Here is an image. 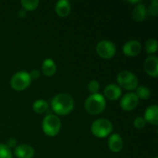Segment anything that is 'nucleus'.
I'll return each mask as SVG.
<instances>
[{"label":"nucleus","instance_id":"23","mask_svg":"<svg viewBox=\"0 0 158 158\" xmlns=\"http://www.w3.org/2000/svg\"><path fill=\"white\" fill-rule=\"evenodd\" d=\"M99 89H100V84L97 81L93 80L88 83V91L91 93V94H99Z\"/></svg>","mask_w":158,"mask_h":158},{"label":"nucleus","instance_id":"8","mask_svg":"<svg viewBox=\"0 0 158 158\" xmlns=\"http://www.w3.org/2000/svg\"><path fill=\"white\" fill-rule=\"evenodd\" d=\"M139 104V99L135 93H129L126 94L120 100V107L124 111H131Z\"/></svg>","mask_w":158,"mask_h":158},{"label":"nucleus","instance_id":"9","mask_svg":"<svg viewBox=\"0 0 158 158\" xmlns=\"http://www.w3.org/2000/svg\"><path fill=\"white\" fill-rule=\"evenodd\" d=\"M143 68L145 72L154 78H156L158 76V58L156 56H148L143 64Z\"/></svg>","mask_w":158,"mask_h":158},{"label":"nucleus","instance_id":"1","mask_svg":"<svg viewBox=\"0 0 158 158\" xmlns=\"http://www.w3.org/2000/svg\"><path fill=\"white\" fill-rule=\"evenodd\" d=\"M52 109L56 116H65L69 114L74 108V100L69 94H58L51 102Z\"/></svg>","mask_w":158,"mask_h":158},{"label":"nucleus","instance_id":"10","mask_svg":"<svg viewBox=\"0 0 158 158\" xmlns=\"http://www.w3.org/2000/svg\"><path fill=\"white\" fill-rule=\"evenodd\" d=\"M142 51V44L136 40H131L127 42L123 45V53L127 56H135Z\"/></svg>","mask_w":158,"mask_h":158},{"label":"nucleus","instance_id":"11","mask_svg":"<svg viewBox=\"0 0 158 158\" xmlns=\"http://www.w3.org/2000/svg\"><path fill=\"white\" fill-rule=\"evenodd\" d=\"M122 91L121 88L118 84H108L105 89H104V97L105 99H108L110 101H115L118 100L121 96Z\"/></svg>","mask_w":158,"mask_h":158},{"label":"nucleus","instance_id":"21","mask_svg":"<svg viewBox=\"0 0 158 158\" xmlns=\"http://www.w3.org/2000/svg\"><path fill=\"white\" fill-rule=\"evenodd\" d=\"M145 50L149 55L155 54L157 51V41L156 39H149L145 43Z\"/></svg>","mask_w":158,"mask_h":158},{"label":"nucleus","instance_id":"24","mask_svg":"<svg viewBox=\"0 0 158 158\" xmlns=\"http://www.w3.org/2000/svg\"><path fill=\"white\" fill-rule=\"evenodd\" d=\"M0 158H12L11 150L3 143H0Z\"/></svg>","mask_w":158,"mask_h":158},{"label":"nucleus","instance_id":"28","mask_svg":"<svg viewBox=\"0 0 158 158\" xmlns=\"http://www.w3.org/2000/svg\"><path fill=\"white\" fill-rule=\"evenodd\" d=\"M19 18H21V19H24V18H26V11L25 10H23V9H21V10H19V15H18Z\"/></svg>","mask_w":158,"mask_h":158},{"label":"nucleus","instance_id":"14","mask_svg":"<svg viewBox=\"0 0 158 158\" xmlns=\"http://www.w3.org/2000/svg\"><path fill=\"white\" fill-rule=\"evenodd\" d=\"M144 120L146 123H150L154 126L158 124V106L156 105L147 107L144 113Z\"/></svg>","mask_w":158,"mask_h":158},{"label":"nucleus","instance_id":"5","mask_svg":"<svg viewBox=\"0 0 158 158\" xmlns=\"http://www.w3.org/2000/svg\"><path fill=\"white\" fill-rule=\"evenodd\" d=\"M118 85L127 91H133L138 87V78L131 71L124 70L118 74Z\"/></svg>","mask_w":158,"mask_h":158},{"label":"nucleus","instance_id":"13","mask_svg":"<svg viewBox=\"0 0 158 158\" xmlns=\"http://www.w3.org/2000/svg\"><path fill=\"white\" fill-rule=\"evenodd\" d=\"M14 154L18 158H32L34 156V150L29 144H19L15 147Z\"/></svg>","mask_w":158,"mask_h":158},{"label":"nucleus","instance_id":"3","mask_svg":"<svg viewBox=\"0 0 158 158\" xmlns=\"http://www.w3.org/2000/svg\"><path fill=\"white\" fill-rule=\"evenodd\" d=\"M42 128L45 135L55 137L61 130V120L58 116L55 114H48L43 119Z\"/></svg>","mask_w":158,"mask_h":158},{"label":"nucleus","instance_id":"7","mask_svg":"<svg viewBox=\"0 0 158 158\" xmlns=\"http://www.w3.org/2000/svg\"><path fill=\"white\" fill-rule=\"evenodd\" d=\"M117 52V48L114 43L108 40L100 41L96 45V53L97 55L104 59L112 58Z\"/></svg>","mask_w":158,"mask_h":158},{"label":"nucleus","instance_id":"17","mask_svg":"<svg viewBox=\"0 0 158 158\" xmlns=\"http://www.w3.org/2000/svg\"><path fill=\"white\" fill-rule=\"evenodd\" d=\"M42 72L47 77L55 75L56 72V65L55 61L51 58L44 59V61L42 64Z\"/></svg>","mask_w":158,"mask_h":158},{"label":"nucleus","instance_id":"12","mask_svg":"<svg viewBox=\"0 0 158 158\" xmlns=\"http://www.w3.org/2000/svg\"><path fill=\"white\" fill-rule=\"evenodd\" d=\"M123 139L122 137L118 133H113L110 135L108 139V147L111 152L113 153H118L123 149Z\"/></svg>","mask_w":158,"mask_h":158},{"label":"nucleus","instance_id":"18","mask_svg":"<svg viewBox=\"0 0 158 158\" xmlns=\"http://www.w3.org/2000/svg\"><path fill=\"white\" fill-rule=\"evenodd\" d=\"M48 103L44 100V99H39V100H36L33 105H32V109L35 113L37 114H43V113H45L47 110H48Z\"/></svg>","mask_w":158,"mask_h":158},{"label":"nucleus","instance_id":"16","mask_svg":"<svg viewBox=\"0 0 158 158\" xmlns=\"http://www.w3.org/2000/svg\"><path fill=\"white\" fill-rule=\"evenodd\" d=\"M147 17V7L143 3H139L132 11V18L135 21L141 22Z\"/></svg>","mask_w":158,"mask_h":158},{"label":"nucleus","instance_id":"27","mask_svg":"<svg viewBox=\"0 0 158 158\" xmlns=\"http://www.w3.org/2000/svg\"><path fill=\"white\" fill-rule=\"evenodd\" d=\"M29 74H30L31 79H32V80H37L40 77V71L38 69H32L31 71V73H29Z\"/></svg>","mask_w":158,"mask_h":158},{"label":"nucleus","instance_id":"26","mask_svg":"<svg viewBox=\"0 0 158 158\" xmlns=\"http://www.w3.org/2000/svg\"><path fill=\"white\" fill-rule=\"evenodd\" d=\"M9 149L10 148H15L16 146H17V141H16V139L15 138H9L8 140H7V143L6 144Z\"/></svg>","mask_w":158,"mask_h":158},{"label":"nucleus","instance_id":"6","mask_svg":"<svg viewBox=\"0 0 158 158\" xmlns=\"http://www.w3.org/2000/svg\"><path fill=\"white\" fill-rule=\"evenodd\" d=\"M31 81V79L30 77L29 72L18 71L12 76L10 80V85L15 91L21 92L30 86Z\"/></svg>","mask_w":158,"mask_h":158},{"label":"nucleus","instance_id":"20","mask_svg":"<svg viewBox=\"0 0 158 158\" xmlns=\"http://www.w3.org/2000/svg\"><path fill=\"white\" fill-rule=\"evenodd\" d=\"M38 0H22L21 1V6L22 9L25 11H32L35 10L39 6Z\"/></svg>","mask_w":158,"mask_h":158},{"label":"nucleus","instance_id":"29","mask_svg":"<svg viewBox=\"0 0 158 158\" xmlns=\"http://www.w3.org/2000/svg\"><path fill=\"white\" fill-rule=\"evenodd\" d=\"M155 158H157V157H155Z\"/></svg>","mask_w":158,"mask_h":158},{"label":"nucleus","instance_id":"15","mask_svg":"<svg viewBox=\"0 0 158 158\" xmlns=\"http://www.w3.org/2000/svg\"><path fill=\"white\" fill-rule=\"evenodd\" d=\"M55 9H56V14L59 17L64 18V17H67L69 15V13L71 11V6H70V3L67 0H59L56 4Z\"/></svg>","mask_w":158,"mask_h":158},{"label":"nucleus","instance_id":"4","mask_svg":"<svg viewBox=\"0 0 158 158\" xmlns=\"http://www.w3.org/2000/svg\"><path fill=\"white\" fill-rule=\"evenodd\" d=\"M113 131V125L110 120L106 118H99L93 122L91 131L93 135L97 138H106L110 135Z\"/></svg>","mask_w":158,"mask_h":158},{"label":"nucleus","instance_id":"19","mask_svg":"<svg viewBox=\"0 0 158 158\" xmlns=\"http://www.w3.org/2000/svg\"><path fill=\"white\" fill-rule=\"evenodd\" d=\"M136 93L135 94L137 95L138 99H142V100H147L150 98V95H151V93H150V90L148 87L146 86H138L136 89Z\"/></svg>","mask_w":158,"mask_h":158},{"label":"nucleus","instance_id":"25","mask_svg":"<svg viewBox=\"0 0 158 158\" xmlns=\"http://www.w3.org/2000/svg\"><path fill=\"white\" fill-rule=\"evenodd\" d=\"M133 125L136 129L142 130L146 126V121L144 120V118L143 117H137L133 121Z\"/></svg>","mask_w":158,"mask_h":158},{"label":"nucleus","instance_id":"2","mask_svg":"<svg viewBox=\"0 0 158 158\" xmlns=\"http://www.w3.org/2000/svg\"><path fill=\"white\" fill-rule=\"evenodd\" d=\"M106 106V99L100 94H91L87 97L84 103V107L86 111L91 115H98L102 113L105 110Z\"/></svg>","mask_w":158,"mask_h":158},{"label":"nucleus","instance_id":"22","mask_svg":"<svg viewBox=\"0 0 158 158\" xmlns=\"http://www.w3.org/2000/svg\"><path fill=\"white\" fill-rule=\"evenodd\" d=\"M158 14V2L156 0H153L150 5L149 7L147 8V15L152 16V17H156Z\"/></svg>","mask_w":158,"mask_h":158}]
</instances>
